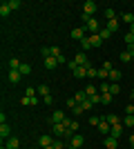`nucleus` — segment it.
Instances as JSON below:
<instances>
[{
  "mask_svg": "<svg viewBox=\"0 0 134 149\" xmlns=\"http://www.w3.org/2000/svg\"><path fill=\"white\" fill-rule=\"evenodd\" d=\"M51 131H54V136H56V138L67 136V134H69V129H67V125H65V123H56V125H51Z\"/></svg>",
  "mask_w": 134,
  "mask_h": 149,
  "instance_id": "obj_1",
  "label": "nucleus"
},
{
  "mask_svg": "<svg viewBox=\"0 0 134 149\" xmlns=\"http://www.w3.org/2000/svg\"><path fill=\"white\" fill-rule=\"evenodd\" d=\"M83 13H87L89 18H94V13H96V2L94 0H87L83 5Z\"/></svg>",
  "mask_w": 134,
  "mask_h": 149,
  "instance_id": "obj_2",
  "label": "nucleus"
},
{
  "mask_svg": "<svg viewBox=\"0 0 134 149\" xmlns=\"http://www.w3.org/2000/svg\"><path fill=\"white\" fill-rule=\"evenodd\" d=\"M72 38H74V40H78V42H81V40H85V27H76V29H72Z\"/></svg>",
  "mask_w": 134,
  "mask_h": 149,
  "instance_id": "obj_3",
  "label": "nucleus"
},
{
  "mask_svg": "<svg viewBox=\"0 0 134 149\" xmlns=\"http://www.w3.org/2000/svg\"><path fill=\"white\" fill-rule=\"evenodd\" d=\"M85 29H87V31H92V33H98V31H101V22H98L96 18H92V20L87 22V25H85Z\"/></svg>",
  "mask_w": 134,
  "mask_h": 149,
  "instance_id": "obj_4",
  "label": "nucleus"
},
{
  "mask_svg": "<svg viewBox=\"0 0 134 149\" xmlns=\"http://www.w3.org/2000/svg\"><path fill=\"white\" fill-rule=\"evenodd\" d=\"M74 60L78 62V67H89V60H87V56H85V51L76 54V58H74Z\"/></svg>",
  "mask_w": 134,
  "mask_h": 149,
  "instance_id": "obj_5",
  "label": "nucleus"
},
{
  "mask_svg": "<svg viewBox=\"0 0 134 149\" xmlns=\"http://www.w3.org/2000/svg\"><path fill=\"white\" fill-rule=\"evenodd\" d=\"M83 143H85V138L81 136V134H74V136H72V147L81 149V147H83Z\"/></svg>",
  "mask_w": 134,
  "mask_h": 149,
  "instance_id": "obj_6",
  "label": "nucleus"
},
{
  "mask_svg": "<svg viewBox=\"0 0 134 149\" xmlns=\"http://www.w3.org/2000/svg\"><path fill=\"white\" fill-rule=\"evenodd\" d=\"M103 120H105V123H107L109 127H114V125H119V123H121L116 113H107V116H103Z\"/></svg>",
  "mask_w": 134,
  "mask_h": 149,
  "instance_id": "obj_7",
  "label": "nucleus"
},
{
  "mask_svg": "<svg viewBox=\"0 0 134 149\" xmlns=\"http://www.w3.org/2000/svg\"><path fill=\"white\" fill-rule=\"evenodd\" d=\"M38 143H40V147H51V143H54V138H51L49 134H43V136L38 138Z\"/></svg>",
  "mask_w": 134,
  "mask_h": 149,
  "instance_id": "obj_8",
  "label": "nucleus"
},
{
  "mask_svg": "<svg viewBox=\"0 0 134 149\" xmlns=\"http://www.w3.org/2000/svg\"><path fill=\"white\" fill-rule=\"evenodd\" d=\"M65 118H67V116H65V113L60 111V109H58V111H54V113H51V125H56V123H63Z\"/></svg>",
  "mask_w": 134,
  "mask_h": 149,
  "instance_id": "obj_9",
  "label": "nucleus"
},
{
  "mask_svg": "<svg viewBox=\"0 0 134 149\" xmlns=\"http://www.w3.org/2000/svg\"><path fill=\"white\" fill-rule=\"evenodd\" d=\"M20 102H22L25 107H34V105H38V98H36V96H34V98H29V96H22V98H20Z\"/></svg>",
  "mask_w": 134,
  "mask_h": 149,
  "instance_id": "obj_10",
  "label": "nucleus"
},
{
  "mask_svg": "<svg viewBox=\"0 0 134 149\" xmlns=\"http://www.w3.org/2000/svg\"><path fill=\"white\" fill-rule=\"evenodd\" d=\"M87 40H89V45H92V47H101V45H103V40H101V36H98V33L87 36Z\"/></svg>",
  "mask_w": 134,
  "mask_h": 149,
  "instance_id": "obj_11",
  "label": "nucleus"
},
{
  "mask_svg": "<svg viewBox=\"0 0 134 149\" xmlns=\"http://www.w3.org/2000/svg\"><path fill=\"white\" fill-rule=\"evenodd\" d=\"M45 67L49 69V71H51V69H56V67H58V58H54V56L45 58Z\"/></svg>",
  "mask_w": 134,
  "mask_h": 149,
  "instance_id": "obj_12",
  "label": "nucleus"
},
{
  "mask_svg": "<svg viewBox=\"0 0 134 149\" xmlns=\"http://www.w3.org/2000/svg\"><path fill=\"white\" fill-rule=\"evenodd\" d=\"M0 138H2V140L11 138V129H9V125H0Z\"/></svg>",
  "mask_w": 134,
  "mask_h": 149,
  "instance_id": "obj_13",
  "label": "nucleus"
},
{
  "mask_svg": "<svg viewBox=\"0 0 134 149\" xmlns=\"http://www.w3.org/2000/svg\"><path fill=\"white\" fill-rule=\"evenodd\" d=\"M5 147H7V149H18V147H20V140L11 136V138H7V145H5Z\"/></svg>",
  "mask_w": 134,
  "mask_h": 149,
  "instance_id": "obj_14",
  "label": "nucleus"
},
{
  "mask_svg": "<svg viewBox=\"0 0 134 149\" xmlns=\"http://www.w3.org/2000/svg\"><path fill=\"white\" fill-rule=\"evenodd\" d=\"M105 147H107V149H116V147H119V138L107 136V138H105Z\"/></svg>",
  "mask_w": 134,
  "mask_h": 149,
  "instance_id": "obj_15",
  "label": "nucleus"
},
{
  "mask_svg": "<svg viewBox=\"0 0 134 149\" xmlns=\"http://www.w3.org/2000/svg\"><path fill=\"white\" fill-rule=\"evenodd\" d=\"M119 27H121V25H119V20L114 18V20H107V25H105V29L114 33V31H119Z\"/></svg>",
  "mask_w": 134,
  "mask_h": 149,
  "instance_id": "obj_16",
  "label": "nucleus"
},
{
  "mask_svg": "<svg viewBox=\"0 0 134 149\" xmlns=\"http://www.w3.org/2000/svg\"><path fill=\"white\" fill-rule=\"evenodd\" d=\"M20 78H22V74H20L18 69H11V71H9V82H18Z\"/></svg>",
  "mask_w": 134,
  "mask_h": 149,
  "instance_id": "obj_17",
  "label": "nucleus"
},
{
  "mask_svg": "<svg viewBox=\"0 0 134 149\" xmlns=\"http://www.w3.org/2000/svg\"><path fill=\"white\" fill-rule=\"evenodd\" d=\"M123 129H125V127H123V123L114 125V127H112V138H119V136L123 134Z\"/></svg>",
  "mask_w": 134,
  "mask_h": 149,
  "instance_id": "obj_18",
  "label": "nucleus"
},
{
  "mask_svg": "<svg viewBox=\"0 0 134 149\" xmlns=\"http://www.w3.org/2000/svg\"><path fill=\"white\" fill-rule=\"evenodd\" d=\"M107 80L119 82V80H121V71H119V69H112V71H109V76H107Z\"/></svg>",
  "mask_w": 134,
  "mask_h": 149,
  "instance_id": "obj_19",
  "label": "nucleus"
},
{
  "mask_svg": "<svg viewBox=\"0 0 134 149\" xmlns=\"http://www.w3.org/2000/svg\"><path fill=\"white\" fill-rule=\"evenodd\" d=\"M9 13H11V9H9V2H2V5H0V16H2V18H7Z\"/></svg>",
  "mask_w": 134,
  "mask_h": 149,
  "instance_id": "obj_20",
  "label": "nucleus"
},
{
  "mask_svg": "<svg viewBox=\"0 0 134 149\" xmlns=\"http://www.w3.org/2000/svg\"><path fill=\"white\" fill-rule=\"evenodd\" d=\"M123 127H128V129H132V127H134V116H130V113H128V116L123 118Z\"/></svg>",
  "mask_w": 134,
  "mask_h": 149,
  "instance_id": "obj_21",
  "label": "nucleus"
},
{
  "mask_svg": "<svg viewBox=\"0 0 134 149\" xmlns=\"http://www.w3.org/2000/svg\"><path fill=\"white\" fill-rule=\"evenodd\" d=\"M18 71H20V74H22V76H29V74H32V65H27V62H22Z\"/></svg>",
  "mask_w": 134,
  "mask_h": 149,
  "instance_id": "obj_22",
  "label": "nucleus"
},
{
  "mask_svg": "<svg viewBox=\"0 0 134 149\" xmlns=\"http://www.w3.org/2000/svg\"><path fill=\"white\" fill-rule=\"evenodd\" d=\"M74 98H76L78 105H81V102H85V100H87V93H85V89H83V91H76V96H74Z\"/></svg>",
  "mask_w": 134,
  "mask_h": 149,
  "instance_id": "obj_23",
  "label": "nucleus"
},
{
  "mask_svg": "<svg viewBox=\"0 0 134 149\" xmlns=\"http://www.w3.org/2000/svg\"><path fill=\"white\" fill-rule=\"evenodd\" d=\"M121 20H123V22H130V25H134V13L125 11V13H123V16H121Z\"/></svg>",
  "mask_w": 134,
  "mask_h": 149,
  "instance_id": "obj_24",
  "label": "nucleus"
},
{
  "mask_svg": "<svg viewBox=\"0 0 134 149\" xmlns=\"http://www.w3.org/2000/svg\"><path fill=\"white\" fill-rule=\"evenodd\" d=\"M87 69L89 67H78L76 71H74V76H76V78H85V76H87Z\"/></svg>",
  "mask_w": 134,
  "mask_h": 149,
  "instance_id": "obj_25",
  "label": "nucleus"
},
{
  "mask_svg": "<svg viewBox=\"0 0 134 149\" xmlns=\"http://www.w3.org/2000/svg\"><path fill=\"white\" fill-rule=\"evenodd\" d=\"M36 93H40V96H49V87H47V85H38V87H36Z\"/></svg>",
  "mask_w": 134,
  "mask_h": 149,
  "instance_id": "obj_26",
  "label": "nucleus"
},
{
  "mask_svg": "<svg viewBox=\"0 0 134 149\" xmlns=\"http://www.w3.org/2000/svg\"><path fill=\"white\" fill-rule=\"evenodd\" d=\"M85 93H87V98H92V96H96V93H98V89H96L94 85H87V87H85Z\"/></svg>",
  "mask_w": 134,
  "mask_h": 149,
  "instance_id": "obj_27",
  "label": "nucleus"
},
{
  "mask_svg": "<svg viewBox=\"0 0 134 149\" xmlns=\"http://www.w3.org/2000/svg\"><path fill=\"white\" fill-rule=\"evenodd\" d=\"M112 98H114L112 93H101V105H109V102H112Z\"/></svg>",
  "mask_w": 134,
  "mask_h": 149,
  "instance_id": "obj_28",
  "label": "nucleus"
},
{
  "mask_svg": "<svg viewBox=\"0 0 134 149\" xmlns=\"http://www.w3.org/2000/svg\"><path fill=\"white\" fill-rule=\"evenodd\" d=\"M98 131H101V134H107V131H112V127H109L105 120H101V125H98Z\"/></svg>",
  "mask_w": 134,
  "mask_h": 149,
  "instance_id": "obj_29",
  "label": "nucleus"
},
{
  "mask_svg": "<svg viewBox=\"0 0 134 149\" xmlns=\"http://www.w3.org/2000/svg\"><path fill=\"white\" fill-rule=\"evenodd\" d=\"M119 91H121V87H119V82H109V93H112V96H116Z\"/></svg>",
  "mask_w": 134,
  "mask_h": 149,
  "instance_id": "obj_30",
  "label": "nucleus"
},
{
  "mask_svg": "<svg viewBox=\"0 0 134 149\" xmlns=\"http://www.w3.org/2000/svg\"><path fill=\"white\" fill-rule=\"evenodd\" d=\"M20 65H22V62H20L18 58H11V60H9V69H20Z\"/></svg>",
  "mask_w": 134,
  "mask_h": 149,
  "instance_id": "obj_31",
  "label": "nucleus"
},
{
  "mask_svg": "<svg viewBox=\"0 0 134 149\" xmlns=\"http://www.w3.org/2000/svg\"><path fill=\"white\" fill-rule=\"evenodd\" d=\"M76 131H78V120H69V134L74 136Z\"/></svg>",
  "mask_w": 134,
  "mask_h": 149,
  "instance_id": "obj_32",
  "label": "nucleus"
},
{
  "mask_svg": "<svg viewBox=\"0 0 134 149\" xmlns=\"http://www.w3.org/2000/svg\"><path fill=\"white\" fill-rule=\"evenodd\" d=\"M98 36H101V40L105 42V40H107V38L112 36V31H107V29H101V31H98Z\"/></svg>",
  "mask_w": 134,
  "mask_h": 149,
  "instance_id": "obj_33",
  "label": "nucleus"
},
{
  "mask_svg": "<svg viewBox=\"0 0 134 149\" xmlns=\"http://www.w3.org/2000/svg\"><path fill=\"white\" fill-rule=\"evenodd\" d=\"M81 107H83V111H89V109H92V107H94V105H92V100H85V102H81Z\"/></svg>",
  "mask_w": 134,
  "mask_h": 149,
  "instance_id": "obj_34",
  "label": "nucleus"
},
{
  "mask_svg": "<svg viewBox=\"0 0 134 149\" xmlns=\"http://www.w3.org/2000/svg\"><path fill=\"white\" fill-rule=\"evenodd\" d=\"M101 120H103V118H98V116H92V118H89V125H92V127H98V125H101Z\"/></svg>",
  "mask_w": 134,
  "mask_h": 149,
  "instance_id": "obj_35",
  "label": "nucleus"
},
{
  "mask_svg": "<svg viewBox=\"0 0 134 149\" xmlns=\"http://www.w3.org/2000/svg\"><path fill=\"white\" fill-rule=\"evenodd\" d=\"M98 91H101V93H109V82L105 80V82L101 85V87H98Z\"/></svg>",
  "mask_w": 134,
  "mask_h": 149,
  "instance_id": "obj_36",
  "label": "nucleus"
},
{
  "mask_svg": "<svg viewBox=\"0 0 134 149\" xmlns=\"http://www.w3.org/2000/svg\"><path fill=\"white\" fill-rule=\"evenodd\" d=\"M51 56H54V58H60V56H63L60 47H51Z\"/></svg>",
  "mask_w": 134,
  "mask_h": 149,
  "instance_id": "obj_37",
  "label": "nucleus"
},
{
  "mask_svg": "<svg viewBox=\"0 0 134 149\" xmlns=\"http://www.w3.org/2000/svg\"><path fill=\"white\" fill-rule=\"evenodd\" d=\"M9 9H20V0H9Z\"/></svg>",
  "mask_w": 134,
  "mask_h": 149,
  "instance_id": "obj_38",
  "label": "nucleus"
},
{
  "mask_svg": "<svg viewBox=\"0 0 134 149\" xmlns=\"http://www.w3.org/2000/svg\"><path fill=\"white\" fill-rule=\"evenodd\" d=\"M105 18H107V20H114V18H116L114 9H105Z\"/></svg>",
  "mask_w": 134,
  "mask_h": 149,
  "instance_id": "obj_39",
  "label": "nucleus"
},
{
  "mask_svg": "<svg viewBox=\"0 0 134 149\" xmlns=\"http://www.w3.org/2000/svg\"><path fill=\"white\" fill-rule=\"evenodd\" d=\"M96 76H98V69L89 67V69H87V78H96Z\"/></svg>",
  "mask_w": 134,
  "mask_h": 149,
  "instance_id": "obj_40",
  "label": "nucleus"
},
{
  "mask_svg": "<svg viewBox=\"0 0 134 149\" xmlns=\"http://www.w3.org/2000/svg\"><path fill=\"white\" fill-rule=\"evenodd\" d=\"M76 105H78V102H76V98H74V96H72V98H67V107H69V109H74Z\"/></svg>",
  "mask_w": 134,
  "mask_h": 149,
  "instance_id": "obj_41",
  "label": "nucleus"
},
{
  "mask_svg": "<svg viewBox=\"0 0 134 149\" xmlns=\"http://www.w3.org/2000/svg\"><path fill=\"white\" fill-rule=\"evenodd\" d=\"M130 60H132V56H130L128 51H123L121 54V62H130Z\"/></svg>",
  "mask_w": 134,
  "mask_h": 149,
  "instance_id": "obj_42",
  "label": "nucleus"
},
{
  "mask_svg": "<svg viewBox=\"0 0 134 149\" xmlns=\"http://www.w3.org/2000/svg\"><path fill=\"white\" fill-rule=\"evenodd\" d=\"M51 147H54V149H65V145H63V143H60V140H58V138H56V140L51 143Z\"/></svg>",
  "mask_w": 134,
  "mask_h": 149,
  "instance_id": "obj_43",
  "label": "nucleus"
},
{
  "mask_svg": "<svg viewBox=\"0 0 134 149\" xmlns=\"http://www.w3.org/2000/svg\"><path fill=\"white\" fill-rule=\"evenodd\" d=\"M25 96H29V98H34V96H36V89H34V87H27Z\"/></svg>",
  "mask_w": 134,
  "mask_h": 149,
  "instance_id": "obj_44",
  "label": "nucleus"
},
{
  "mask_svg": "<svg viewBox=\"0 0 134 149\" xmlns=\"http://www.w3.org/2000/svg\"><path fill=\"white\" fill-rule=\"evenodd\" d=\"M51 56V47H43V58H49Z\"/></svg>",
  "mask_w": 134,
  "mask_h": 149,
  "instance_id": "obj_45",
  "label": "nucleus"
},
{
  "mask_svg": "<svg viewBox=\"0 0 134 149\" xmlns=\"http://www.w3.org/2000/svg\"><path fill=\"white\" fill-rule=\"evenodd\" d=\"M125 42H128V45H134V36H132V33H130V31H128V33H125Z\"/></svg>",
  "mask_w": 134,
  "mask_h": 149,
  "instance_id": "obj_46",
  "label": "nucleus"
},
{
  "mask_svg": "<svg viewBox=\"0 0 134 149\" xmlns=\"http://www.w3.org/2000/svg\"><path fill=\"white\" fill-rule=\"evenodd\" d=\"M107 76H109L107 69H98V78H107Z\"/></svg>",
  "mask_w": 134,
  "mask_h": 149,
  "instance_id": "obj_47",
  "label": "nucleus"
},
{
  "mask_svg": "<svg viewBox=\"0 0 134 149\" xmlns=\"http://www.w3.org/2000/svg\"><path fill=\"white\" fill-rule=\"evenodd\" d=\"M81 47H83V49H92V45H89L87 38H85V40H81Z\"/></svg>",
  "mask_w": 134,
  "mask_h": 149,
  "instance_id": "obj_48",
  "label": "nucleus"
},
{
  "mask_svg": "<svg viewBox=\"0 0 134 149\" xmlns=\"http://www.w3.org/2000/svg\"><path fill=\"white\" fill-rule=\"evenodd\" d=\"M89 100H92V105H98V102H101V96L96 93V96H92V98H89Z\"/></svg>",
  "mask_w": 134,
  "mask_h": 149,
  "instance_id": "obj_49",
  "label": "nucleus"
},
{
  "mask_svg": "<svg viewBox=\"0 0 134 149\" xmlns=\"http://www.w3.org/2000/svg\"><path fill=\"white\" fill-rule=\"evenodd\" d=\"M103 69H107V71H112L114 67H112V62H109V60H105V62H103Z\"/></svg>",
  "mask_w": 134,
  "mask_h": 149,
  "instance_id": "obj_50",
  "label": "nucleus"
},
{
  "mask_svg": "<svg viewBox=\"0 0 134 149\" xmlns=\"http://www.w3.org/2000/svg\"><path fill=\"white\" fill-rule=\"evenodd\" d=\"M69 69H72V71H76V69H78V62L76 60H69Z\"/></svg>",
  "mask_w": 134,
  "mask_h": 149,
  "instance_id": "obj_51",
  "label": "nucleus"
},
{
  "mask_svg": "<svg viewBox=\"0 0 134 149\" xmlns=\"http://www.w3.org/2000/svg\"><path fill=\"white\" fill-rule=\"evenodd\" d=\"M125 113H130V116H134V105H128V107H125Z\"/></svg>",
  "mask_w": 134,
  "mask_h": 149,
  "instance_id": "obj_52",
  "label": "nucleus"
},
{
  "mask_svg": "<svg viewBox=\"0 0 134 149\" xmlns=\"http://www.w3.org/2000/svg\"><path fill=\"white\" fill-rule=\"evenodd\" d=\"M125 51H128L130 56H132V58H134V45H128V49H125Z\"/></svg>",
  "mask_w": 134,
  "mask_h": 149,
  "instance_id": "obj_53",
  "label": "nucleus"
},
{
  "mask_svg": "<svg viewBox=\"0 0 134 149\" xmlns=\"http://www.w3.org/2000/svg\"><path fill=\"white\" fill-rule=\"evenodd\" d=\"M130 33H132V36H134V25H130Z\"/></svg>",
  "mask_w": 134,
  "mask_h": 149,
  "instance_id": "obj_54",
  "label": "nucleus"
},
{
  "mask_svg": "<svg viewBox=\"0 0 134 149\" xmlns=\"http://www.w3.org/2000/svg\"><path fill=\"white\" fill-rule=\"evenodd\" d=\"M130 143H132V145H134V136H132V138H130Z\"/></svg>",
  "mask_w": 134,
  "mask_h": 149,
  "instance_id": "obj_55",
  "label": "nucleus"
},
{
  "mask_svg": "<svg viewBox=\"0 0 134 149\" xmlns=\"http://www.w3.org/2000/svg\"><path fill=\"white\" fill-rule=\"evenodd\" d=\"M45 149H54V147H45Z\"/></svg>",
  "mask_w": 134,
  "mask_h": 149,
  "instance_id": "obj_56",
  "label": "nucleus"
},
{
  "mask_svg": "<svg viewBox=\"0 0 134 149\" xmlns=\"http://www.w3.org/2000/svg\"><path fill=\"white\" fill-rule=\"evenodd\" d=\"M69 149H76V147H69Z\"/></svg>",
  "mask_w": 134,
  "mask_h": 149,
  "instance_id": "obj_57",
  "label": "nucleus"
},
{
  "mask_svg": "<svg viewBox=\"0 0 134 149\" xmlns=\"http://www.w3.org/2000/svg\"><path fill=\"white\" fill-rule=\"evenodd\" d=\"M132 149H134V145H132Z\"/></svg>",
  "mask_w": 134,
  "mask_h": 149,
  "instance_id": "obj_58",
  "label": "nucleus"
},
{
  "mask_svg": "<svg viewBox=\"0 0 134 149\" xmlns=\"http://www.w3.org/2000/svg\"><path fill=\"white\" fill-rule=\"evenodd\" d=\"M2 149H7V147H2Z\"/></svg>",
  "mask_w": 134,
  "mask_h": 149,
  "instance_id": "obj_59",
  "label": "nucleus"
}]
</instances>
